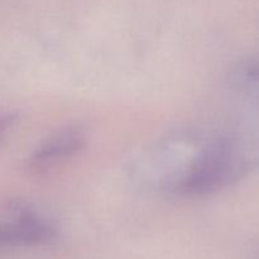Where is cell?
Returning a JSON list of instances; mask_svg holds the SVG:
<instances>
[{"mask_svg": "<svg viewBox=\"0 0 259 259\" xmlns=\"http://www.w3.org/2000/svg\"><path fill=\"white\" fill-rule=\"evenodd\" d=\"M250 166L252 159L235 139H217L199 152L171 187L182 196H206L238 181Z\"/></svg>", "mask_w": 259, "mask_h": 259, "instance_id": "cell-1", "label": "cell"}, {"mask_svg": "<svg viewBox=\"0 0 259 259\" xmlns=\"http://www.w3.org/2000/svg\"><path fill=\"white\" fill-rule=\"evenodd\" d=\"M86 144V133L80 126H67L43 142L29 157L28 169L34 175L51 171L77 154Z\"/></svg>", "mask_w": 259, "mask_h": 259, "instance_id": "cell-2", "label": "cell"}, {"mask_svg": "<svg viewBox=\"0 0 259 259\" xmlns=\"http://www.w3.org/2000/svg\"><path fill=\"white\" fill-rule=\"evenodd\" d=\"M35 238L32 225L15 214L12 220L0 224V244L35 243Z\"/></svg>", "mask_w": 259, "mask_h": 259, "instance_id": "cell-3", "label": "cell"}, {"mask_svg": "<svg viewBox=\"0 0 259 259\" xmlns=\"http://www.w3.org/2000/svg\"><path fill=\"white\" fill-rule=\"evenodd\" d=\"M237 80L245 85L259 86V58L248 61L238 71Z\"/></svg>", "mask_w": 259, "mask_h": 259, "instance_id": "cell-4", "label": "cell"}, {"mask_svg": "<svg viewBox=\"0 0 259 259\" xmlns=\"http://www.w3.org/2000/svg\"><path fill=\"white\" fill-rule=\"evenodd\" d=\"M18 120V114L9 110H0V139L10 131L15 121Z\"/></svg>", "mask_w": 259, "mask_h": 259, "instance_id": "cell-5", "label": "cell"}]
</instances>
